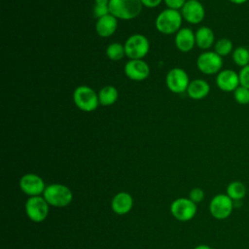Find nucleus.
<instances>
[{
	"label": "nucleus",
	"mask_w": 249,
	"mask_h": 249,
	"mask_svg": "<svg viewBox=\"0 0 249 249\" xmlns=\"http://www.w3.org/2000/svg\"><path fill=\"white\" fill-rule=\"evenodd\" d=\"M180 13L183 19L191 24L200 23L205 17V9L203 5L199 1L195 0H187Z\"/></svg>",
	"instance_id": "nucleus-12"
},
{
	"label": "nucleus",
	"mask_w": 249,
	"mask_h": 249,
	"mask_svg": "<svg viewBox=\"0 0 249 249\" xmlns=\"http://www.w3.org/2000/svg\"><path fill=\"white\" fill-rule=\"evenodd\" d=\"M143 7H147L150 9L158 7L163 0H140Z\"/></svg>",
	"instance_id": "nucleus-30"
},
{
	"label": "nucleus",
	"mask_w": 249,
	"mask_h": 249,
	"mask_svg": "<svg viewBox=\"0 0 249 249\" xmlns=\"http://www.w3.org/2000/svg\"><path fill=\"white\" fill-rule=\"evenodd\" d=\"M118 27V18L109 14L100 18H97L95 23V30L98 36L102 38H108L112 36Z\"/></svg>",
	"instance_id": "nucleus-16"
},
{
	"label": "nucleus",
	"mask_w": 249,
	"mask_h": 249,
	"mask_svg": "<svg viewBox=\"0 0 249 249\" xmlns=\"http://www.w3.org/2000/svg\"><path fill=\"white\" fill-rule=\"evenodd\" d=\"M19 188L28 196H36L44 193L46 186L44 180L39 175L27 173L20 178Z\"/></svg>",
	"instance_id": "nucleus-11"
},
{
	"label": "nucleus",
	"mask_w": 249,
	"mask_h": 249,
	"mask_svg": "<svg viewBox=\"0 0 249 249\" xmlns=\"http://www.w3.org/2000/svg\"><path fill=\"white\" fill-rule=\"evenodd\" d=\"M217 87L225 92H233L239 86V75L232 69H222L216 76Z\"/></svg>",
	"instance_id": "nucleus-14"
},
{
	"label": "nucleus",
	"mask_w": 249,
	"mask_h": 249,
	"mask_svg": "<svg viewBox=\"0 0 249 249\" xmlns=\"http://www.w3.org/2000/svg\"><path fill=\"white\" fill-rule=\"evenodd\" d=\"M233 98L235 102L240 105H247L249 104V89L239 86L233 92Z\"/></svg>",
	"instance_id": "nucleus-25"
},
{
	"label": "nucleus",
	"mask_w": 249,
	"mask_h": 249,
	"mask_svg": "<svg viewBox=\"0 0 249 249\" xmlns=\"http://www.w3.org/2000/svg\"><path fill=\"white\" fill-rule=\"evenodd\" d=\"M231 58L235 65L240 68L249 64V49L243 46L235 48L231 53Z\"/></svg>",
	"instance_id": "nucleus-22"
},
{
	"label": "nucleus",
	"mask_w": 249,
	"mask_h": 249,
	"mask_svg": "<svg viewBox=\"0 0 249 249\" xmlns=\"http://www.w3.org/2000/svg\"><path fill=\"white\" fill-rule=\"evenodd\" d=\"M43 196L50 205L55 207H65L73 199L71 190L62 184H51L47 186Z\"/></svg>",
	"instance_id": "nucleus-3"
},
{
	"label": "nucleus",
	"mask_w": 249,
	"mask_h": 249,
	"mask_svg": "<svg viewBox=\"0 0 249 249\" xmlns=\"http://www.w3.org/2000/svg\"><path fill=\"white\" fill-rule=\"evenodd\" d=\"M189 198L194 201L196 204L199 203L204 198V192L200 188H194L191 190L189 194Z\"/></svg>",
	"instance_id": "nucleus-27"
},
{
	"label": "nucleus",
	"mask_w": 249,
	"mask_h": 249,
	"mask_svg": "<svg viewBox=\"0 0 249 249\" xmlns=\"http://www.w3.org/2000/svg\"><path fill=\"white\" fill-rule=\"evenodd\" d=\"M93 16L96 18H100L104 16H107L110 14L109 11V4H96L94 3L93 6Z\"/></svg>",
	"instance_id": "nucleus-26"
},
{
	"label": "nucleus",
	"mask_w": 249,
	"mask_h": 249,
	"mask_svg": "<svg viewBox=\"0 0 249 249\" xmlns=\"http://www.w3.org/2000/svg\"><path fill=\"white\" fill-rule=\"evenodd\" d=\"M195 1H199V0H195Z\"/></svg>",
	"instance_id": "nucleus-34"
},
{
	"label": "nucleus",
	"mask_w": 249,
	"mask_h": 249,
	"mask_svg": "<svg viewBox=\"0 0 249 249\" xmlns=\"http://www.w3.org/2000/svg\"><path fill=\"white\" fill-rule=\"evenodd\" d=\"M110 0H94V3L96 4H109Z\"/></svg>",
	"instance_id": "nucleus-33"
},
{
	"label": "nucleus",
	"mask_w": 249,
	"mask_h": 249,
	"mask_svg": "<svg viewBox=\"0 0 249 249\" xmlns=\"http://www.w3.org/2000/svg\"><path fill=\"white\" fill-rule=\"evenodd\" d=\"M49 205L44 196H29L25 202L26 215L35 223L43 222L49 214Z\"/></svg>",
	"instance_id": "nucleus-8"
},
{
	"label": "nucleus",
	"mask_w": 249,
	"mask_h": 249,
	"mask_svg": "<svg viewBox=\"0 0 249 249\" xmlns=\"http://www.w3.org/2000/svg\"><path fill=\"white\" fill-rule=\"evenodd\" d=\"M125 56L129 59H142L150 50V43L146 36L142 34H132L124 42Z\"/></svg>",
	"instance_id": "nucleus-5"
},
{
	"label": "nucleus",
	"mask_w": 249,
	"mask_h": 249,
	"mask_svg": "<svg viewBox=\"0 0 249 249\" xmlns=\"http://www.w3.org/2000/svg\"><path fill=\"white\" fill-rule=\"evenodd\" d=\"M119 93L114 86H105L98 92L99 104L102 106H111L118 99Z\"/></svg>",
	"instance_id": "nucleus-20"
},
{
	"label": "nucleus",
	"mask_w": 249,
	"mask_h": 249,
	"mask_svg": "<svg viewBox=\"0 0 249 249\" xmlns=\"http://www.w3.org/2000/svg\"><path fill=\"white\" fill-rule=\"evenodd\" d=\"M248 49H249V47H248Z\"/></svg>",
	"instance_id": "nucleus-35"
},
{
	"label": "nucleus",
	"mask_w": 249,
	"mask_h": 249,
	"mask_svg": "<svg viewBox=\"0 0 249 249\" xmlns=\"http://www.w3.org/2000/svg\"><path fill=\"white\" fill-rule=\"evenodd\" d=\"M182 20L183 18L179 11L167 8L158 15L155 25L161 34L171 35L176 34L181 29Z\"/></svg>",
	"instance_id": "nucleus-2"
},
{
	"label": "nucleus",
	"mask_w": 249,
	"mask_h": 249,
	"mask_svg": "<svg viewBox=\"0 0 249 249\" xmlns=\"http://www.w3.org/2000/svg\"><path fill=\"white\" fill-rule=\"evenodd\" d=\"M234 206L233 200L227 194H218L210 201V214L217 220H225L231 216Z\"/></svg>",
	"instance_id": "nucleus-7"
},
{
	"label": "nucleus",
	"mask_w": 249,
	"mask_h": 249,
	"mask_svg": "<svg viewBox=\"0 0 249 249\" xmlns=\"http://www.w3.org/2000/svg\"><path fill=\"white\" fill-rule=\"evenodd\" d=\"M226 194L233 201H239L246 196V187L240 181H232L227 186Z\"/></svg>",
	"instance_id": "nucleus-21"
},
{
	"label": "nucleus",
	"mask_w": 249,
	"mask_h": 249,
	"mask_svg": "<svg viewBox=\"0 0 249 249\" xmlns=\"http://www.w3.org/2000/svg\"><path fill=\"white\" fill-rule=\"evenodd\" d=\"M233 44L228 38H221L214 44V52L220 56H227L233 51Z\"/></svg>",
	"instance_id": "nucleus-24"
},
{
	"label": "nucleus",
	"mask_w": 249,
	"mask_h": 249,
	"mask_svg": "<svg viewBox=\"0 0 249 249\" xmlns=\"http://www.w3.org/2000/svg\"><path fill=\"white\" fill-rule=\"evenodd\" d=\"M170 211L175 219L187 222L195 217L196 213V204L190 198L179 197L171 203Z\"/></svg>",
	"instance_id": "nucleus-10"
},
{
	"label": "nucleus",
	"mask_w": 249,
	"mask_h": 249,
	"mask_svg": "<svg viewBox=\"0 0 249 249\" xmlns=\"http://www.w3.org/2000/svg\"><path fill=\"white\" fill-rule=\"evenodd\" d=\"M210 92L209 84L203 79L192 80L187 89V94L194 100H201Z\"/></svg>",
	"instance_id": "nucleus-18"
},
{
	"label": "nucleus",
	"mask_w": 249,
	"mask_h": 249,
	"mask_svg": "<svg viewBox=\"0 0 249 249\" xmlns=\"http://www.w3.org/2000/svg\"><path fill=\"white\" fill-rule=\"evenodd\" d=\"M196 46L201 50H208L215 44V35L208 26H200L196 32Z\"/></svg>",
	"instance_id": "nucleus-19"
},
{
	"label": "nucleus",
	"mask_w": 249,
	"mask_h": 249,
	"mask_svg": "<svg viewBox=\"0 0 249 249\" xmlns=\"http://www.w3.org/2000/svg\"><path fill=\"white\" fill-rule=\"evenodd\" d=\"M190 82L188 73L179 67L169 70L165 78L166 87L173 93H182L187 91Z\"/></svg>",
	"instance_id": "nucleus-9"
},
{
	"label": "nucleus",
	"mask_w": 249,
	"mask_h": 249,
	"mask_svg": "<svg viewBox=\"0 0 249 249\" xmlns=\"http://www.w3.org/2000/svg\"><path fill=\"white\" fill-rule=\"evenodd\" d=\"M229 1L235 5H242V4H245L248 0H229Z\"/></svg>",
	"instance_id": "nucleus-31"
},
{
	"label": "nucleus",
	"mask_w": 249,
	"mask_h": 249,
	"mask_svg": "<svg viewBox=\"0 0 249 249\" xmlns=\"http://www.w3.org/2000/svg\"><path fill=\"white\" fill-rule=\"evenodd\" d=\"M106 55L113 61H119L125 55L124 46L119 42H113L106 48Z\"/></svg>",
	"instance_id": "nucleus-23"
},
{
	"label": "nucleus",
	"mask_w": 249,
	"mask_h": 249,
	"mask_svg": "<svg viewBox=\"0 0 249 249\" xmlns=\"http://www.w3.org/2000/svg\"><path fill=\"white\" fill-rule=\"evenodd\" d=\"M163 1L168 9L177 10V11L181 10L182 7L187 2V0H163Z\"/></svg>",
	"instance_id": "nucleus-29"
},
{
	"label": "nucleus",
	"mask_w": 249,
	"mask_h": 249,
	"mask_svg": "<svg viewBox=\"0 0 249 249\" xmlns=\"http://www.w3.org/2000/svg\"><path fill=\"white\" fill-rule=\"evenodd\" d=\"M124 70L125 76L132 81H143L150 75V67L143 59H129Z\"/></svg>",
	"instance_id": "nucleus-13"
},
{
	"label": "nucleus",
	"mask_w": 249,
	"mask_h": 249,
	"mask_svg": "<svg viewBox=\"0 0 249 249\" xmlns=\"http://www.w3.org/2000/svg\"><path fill=\"white\" fill-rule=\"evenodd\" d=\"M238 75H239L240 86H243L249 89V64L242 67L238 72Z\"/></svg>",
	"instance_id": "nucleus-28"
},
{
	"label": "nucleus",
	"mask_w": 249,
	"mask_h": 249,
	"mask_svg": "<svg viewBox=\"0 0 249 249\" xmlns=\"http://www.w3.org/2000/svg\"><path fill=\"white\" fill-rule=\"evenodd\" d=\"M143 5L140 0H110L109 11L118 19L130 20L137 18Z\"/></svg>",
	"instance_id": "nucleus-1"
},
{
	"label": "nucleus",
	"mask_w": 249,
	"mask_h": 249,
	"mask_svg": "<svg viewBox=\"0 0 249 249\" xmlns=\"http://www.w3.org/2000/svg\"><path fill=\"white\" fill-rule=\"evenodd\" d=\"M194 249H213V248L206 244H200V245H197L196 247H195Z\"/></svg>",
	"instance_id": "nucleus-32"
},
{
	"label": "nucleus",
	"mask_w": 249,
	"mask_h": 249,
	"mask_svg": "<svg viewBox=\"0 0 249 249\" xmlns=\"http://www.w3.org/2000/svg\"><path fill=\"white\" fill-rule=\"evenodd\" d=\"M73 101L76 107L84 112H92L99 105L98 93L88 86H79L75 89Z\"/></svg>",
	"instance_id": "nucleus-4"
},
{
	"label": "nucleus",
	"mask_w": 249,
	"mask_h": 249,
	"mask_svg": "<svg viewBox=\"0 0 249 249\" xmlns=\"http://www.w3.org/2000/svg\"><path fill=\"white\" fill-rule=\"evenodd\" d=\"M196 66L202 74H218L223 67V57L214 51H205L197 56Z\"/></svg>",
	"instance_id": "nucleus-6"
},
{
	"label": "nucleus",
	"mask_w": 249,
	"mask_h": 249,
	"mask_svg": "<svg viewBox=\"0 0 249 249\" xmlns=\"http://www.w3.org/2000/svg\"><path fill=\"white\" fill-rule=\"evenodd\" d=\"M174 43L176 48L182 53L191 52L196 46V36L195 32L188 27L181 28L174 38Z\"/></svg>",
	"instance_id": "nucleus-15"
},
{
	"label": "nucleus",
	"mask_w": 249,
	"mask_h": 249,
	"mask_svg": "<svg viewBox=\"0 0 249 249\" xmlns=\"http://www.w3.org/2000/svg\"><path fill=\"white\" fill-rule=\"evenodd\" d=\"M133 206L132 196L125 192L118 193L112 199L111 207L112 210L119 215H124L128 213Z\"/></svg>",
	"instance_id": "nucleus-17"
}]
</instances>
